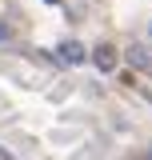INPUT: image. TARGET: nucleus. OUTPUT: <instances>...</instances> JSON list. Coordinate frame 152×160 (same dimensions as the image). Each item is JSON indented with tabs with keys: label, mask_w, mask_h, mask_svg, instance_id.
Here are the masks:
<instances>
[{
	"label": "nucleus",
	"mask_w": 152,
	"mask_h": 160,
	"mask_svg": "<svg viewBox=\"0 0 152 160\" xmlns=\"http://www.w3.org/2000/svg\"><path fill=\"white\" fill-rule=\"evenodd\" d=\"M116 60H120V56H116L112 44H96V48H92V64L100 68V72H116Z\"/></svg>",
	"instance_id": "obj_1"
},
{
	"label": "nucleus",
	"mask_w": 152,
	"mask_h": 160,
	"mask_svg": "<svg viewBox=\"0 0 152 160\" xmlns=\"http://www.w3.org/2000/svg\"><path fill=\"white\" fill-rule=\"evenodd\" d=\"M124 56H128V64H132V68L152 72V48H148V44H128V52H124Z\"/></svg>",
	"instance_id": "obj_2"
},
{
	"label": "nucleus",
	"mask_w": 152,
	"mask_h": 160,
	"mask_svg": "<svg viewBox=\"0 0 152 160\" xmlns=\"http://www.w3.org/2000/svg\"><path fill=\"white\" fill-rule=\"evenodd\" d=\"M60 60H64V64H84V60H88V52H84V44H80V40H64V44H60Z\"/></svg>",
	"instance_id": "obj_3"
},
{
	"label": "nucleus",
	"mask_w": 152,
	"mask_h": 160,
	"mask_svg": "<svg viewBox=\"0 0 152 160\" xmlns=\"http://www.w3.org/2000/svg\"><path fill=\"white\" fill-rule=\"evenodd\" d=\"M8 40H12V28H8V24H4V20H0V48H4V44H8Z\"/></svg>",
	"instance_id": "obj_4"
},
{
	"label": "nucleus",
	"mask_w": 152,
	"mask_h": 160,
	"mask_svg": "<svg viewBox=\"0 0 152 160\" xmlns=\"http://www.w3.org/2000/svg\"><path fill=\"white\" fill-rule=\"evenodd\" d=\"M48 4H60V0H48Z\"/></svg>",
	"instance_id": "obj_5"
},
{
	"label": "nucleus",
	"mask_w": 152,
	"mask_h": 160,
	"mask_svg": "<svg viewBox=\"0 0 152 160\" xmlns=\"http://www.w3.org/2000/svg\"><path fill=\"white\" fill-rule=\"evenodd\" d=\"M148 36H152V28H148Z\"/></svg>",
	"instance_id": "obj_6"
},
{
	"label": "nucleus",
	"mask_w": 152,
	"mask_h": 160,
	"mask_svg": "<svg viewBox=\"0 0 152 160\" xmlns=\"http://www.w3.org/2000/svg\"><path fill=\"white\" fill-rule=\"evenodd\" d=\"M148 160H152V152H148Z\"/></svg>",
	"instance_id": "obj_7"
}]
</instances>
